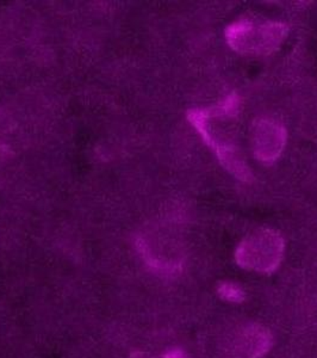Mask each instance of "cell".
I'll return each instance as SVG.
<instances>
[{
	"instance_id": "6",
	"label": "cell",
	"mask_w": 317,
	"mask_h": 358,
	"mask_svg": "<svg viewBox=\"0 0 317 358\" xmlns=\"http://www.w3.org/2000/svg\"><path fill=\"white\" fill-rule=\"evenodd\" d=\"M217 294L220 295L221 299L228 302H234V303L244 301L246 297L244 289L240 285L230 281L221 282L217 287Z\"/></svg>"
},
{
	"instance_id": "7",
	"label": "cell",
	"mask_w": 317,
	"mask_h": 358,
	"mask_svg": "<svg viewBox=\"0 0 317 358\" xmlns=\"http://www.w3.org/2000/svg\"><path fill=\"white\" fill-rule=\"evenodd\" d=\"M158 358H190L185 351L182 349H170L165 354L161 355Z\"/></svg>"
},
{
	"instance_id": "3",
	"label": "cell",
	"mask_w": 317,
	"mask_h": 358,
	"mask_svg": "<svg viewBox=\"0 0 317 358\" xmlns=\"http://www.w3.org/2000/svg\"><path fill=\"white\" fill-rule=\"evenodd\" d=\"M284 239L279 233L264 228L249 234L236 248L235 259L241 268L256 273H274L284 256Z\"/></svg>"
},
{
	"instance_id": "5",
	"label": "cell",
	"mask_w": 317,
	"mask_h": 358,
	"mask_svg": "<svg viewBox=\"0 0 317 358\" xmlns=\"http://www.w3.org/2000/svg\"><path fill=\"white\" fill-rule=\"evenodd\" d=\"M272 334L260 325H249L236 338L235 350L241 358H261L272 346Z\"/></svg>"
},
{
	"instance_id": "4",
	"label": "cell",
	"mask_w": 317,
	"mask_h": 358,
	"mask_svg": "<svg viewBox=\"0 0 317 358\" xmlns=\"http://www.w3.org/2000/svg\"><path fill=\"white\" fill-rule=\"evenodd\" d=\"M286 143V129L272 118H260L254 122L251 134L253 153L259 162L272 164L279 158Z\"/></svg>"
},
{
	"instance_id": "2",
	"label": "cell",
	"mask_w": 317,
	"mask_h": 358,
	"mask_svg": "<svg viewBox=\"0 0 317 358\" xmlns=\"http://www.w3.org/2000/svg\"><path fill=\"white\" fill-rule=\"evenodd\" d=\"M289 27L273 21L242 18L226 29V40L235 52L246 55H269L288 36Z\"/></svg>"
},
{
	"instance_id": "1",
	"label": "cell",
	"mask_w": 317,
	"mask_h": 358,
	"mask_svg": "<svg viewBox=\"0 0 317 358\" xmlns=\"http://www.w3.org/2000/svg\"><path fill=\"white\" fill-rule=\"evenodd\" d=\"M241 101L235 94H228L215 106L192 109L187 117L207 146L214 150L221 164L241 180L252 178L237 145V117Z\"/></svg>"
}]
</instances>
